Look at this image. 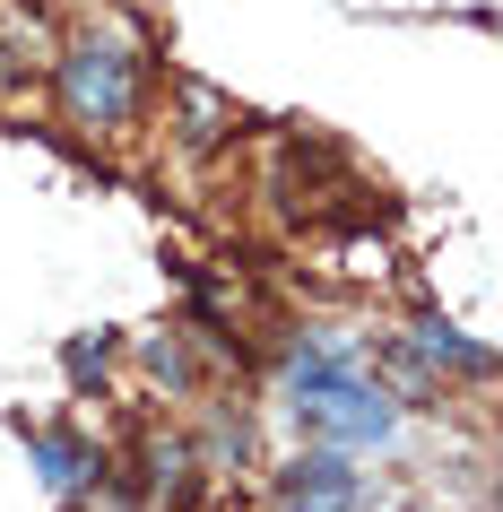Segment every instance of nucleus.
I'll list each match as a JSON object with an SVG mask.
<instances>
[{
	"label": "nucleus",
	"mask_w": 503,
	"mask_h": 512,
	"mask_svg": "<svg viewBox=\"0 0 503 512\" xmlns=\"http://www.w3.org/2000/svg\"><path fill=\"white\" fill-rule=\"evenodd\" d=\"M287 408H295V426L313 443H330V452H373V443L399 434V400L365 374V356L321 339V330L295 339V356H287Z\"/></svg>",
	"instance_id": "obj_1"
},
{
	"label": "nucleus",
	"mask_w": 503,
	"mask_h": 512,
	"mask_svg": "<svg viewBox=\"0 0 503 512\" xmlns=\"http://www.w3.org/2000/svg\"><path fill=\"white\" fill-rule=\"evenodd\" d=\"M131 105H139V53L113 35H79L61 53V113L79 131H122Z\"/></svg>",
	"instance_id": "obj_2"
},
{
	"label": "nucleus",
	"mask_w": 503,
	"mask_h": 512,
	"mask_svg": "<svg viewBox=\"0 0 503 512\" xmlns=\"http://www.w3.org/2000/svg\"><path fill=\"white\" fill-rule=\"evenodd\" d=\"M278 504H287V512H356V504H365V486H356L347 452L313 443V452H304L287 478H278Z\"/></svg>",
	"instance_id": "obj_3"
},
{
	"label": "nucleus",
	"mask_w": 503,
	"mask_h": 512,
	"mask_svg": "<svg viewBox=\"0 0 503 512\" xmlns=\"http://www.w3.org/2000/svg\"><path fill=\"white\" fill-rule=\"evenodd\" d=\"M417 365H451V374H486L495 356L477 348V339H460L451 322H434V313H425V322H417Z\"/></svg>",
	"instance_id": "obj_4"
},
{
	"label": "nucleus",
	"mask_w": 503,
	"mask_h": 512,
	"mask_svg": "<svg viewBox=\"0 0 503 512\" xmlns=\"http://www.w3.org/2000/svg\"><path fill=\"white\" fill-rule=\"evenodd\" d=\"M27 452H35V469H44V486H53V495H79L87 469H96V460H87L70 434H27Z\"/></svg>",
	"instance_id": "obj_5"
},
{
	"label": "nucleus",
	"mask_w": 503,
	"mask_h": 512,
	"mask_svg": "<svg viewBox=\"0 0 503 512\" xmlns=\"http://www.w3.org/2000/svg\"><path fill=\"white\" fill-rule=\"evenodd\" d=\"M105 356H113L105 330H96V339H70V382H79V391H87V382H105Z\"/></svg>",
	"instance_id": "obj_6"
},
{
	"label": "nucleus",
	"mask_w": 503,
	"mask_h": 512,
	"mask_svg": "<svg viewBox=\"0 0 503 512\" xmlns=\"http://www.w3.org/2000/svg\"><path fill=\"white\" fill-rule=\"evenodd\" d=\"M217 131H226V105H217V96H200V87H191V139H200V148H209Z\"/></svg>",
	"instance_id": "obj_7"
},
{
	"label": "nucleus",
	"mask_w": 503,
	"mask_h": 512,
	"mask_svg": "<svg viewBox=\"0 0 503 512\" xmlns=\"http://www.w3.org/2000/svg\"><path fill=\"white\" fill-rule=\"evenodd\" d=\"M148 365H157L165 382H191V356L174 348V339H148Z\"/></svg>",
	"instance_id": "obj_8"
}]
</instances>
